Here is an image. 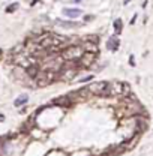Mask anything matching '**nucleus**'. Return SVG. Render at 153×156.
Returning a JSON list of instances; mask_svg holds the SVG:
<instances>
[{
	"label": "nucleus",
	"instance_id": "obj_15",
	"mask_svg": "<svg viewBox=\"0 0 153 156\" xmlns=\"http://www.w3.org/2000/svg\"><path fill=\"white\" fill-rule=\"evenodd\" d=\"M17 8H18V3H12V5H9V6L6 8V12H14Z\"/></svg>",
	"mask_w": 153,
	"mask_h": 156
},
{
	"label": "nucleus",
	"instance_id": "obj_17",
	"mask_svg": "<svg viewBox=\"0 0 153 156\" xmlns=\"http://www.w3.org/2000/svg\"><path fill=\"white\" fill-rule=\"evenodd\" d=\"M93 18H95L93 15H86V17H84V18H83V20H84V21H92V20H93Z\"/></svg>",
	"mask_w": 153,
	"mask_h": 156
},
{
	"label": "nucleus",
	"instance_id": "obj_9",
	"mask_svg": "<svg viewBox=\"0 0 153 156\" xmlns=\"http://www.w3.org/2000/svg\"><path fill=\"white\" fill-rule=\"evenodd\" d=\"M41 71H42V69H41V66H39V63H38V65H32L30 68H27V69H26V72H27V75H29V77H30V78H33V80H35V78H36V77H38V74H39V72H41Z\"/></svg>",
	"mask_w": 153,
	"mask_h": 156
},
{
	"label": "nucleus",
	"instance_id": "obj_11",
	"mask_svg": "<svg viewBox=\"0 0 153 156\" xmlns=\"http://www.w3.org/2000/svg\"><path fill=\"white\" fill-rule=\"evenodd\" d=\"M29 102V96L27 95H21V96H18L15 101H14V105L18 108V107H23V105H26Z\"/></svg>",
	"mask_w": 153,
	"mask_h": 156
},
{
	"label": "nucleus",
	"instance_id": "obj_18",
	"mask_svg": "<svg viewBox=\"0 0 153 156\" xmlns=\"http://www.w3.org/2000/svg\"><path fill=\"white\" fill-rule=\"evenodd\" d=\"M135 20H137V15H134V18L131 20V24H134V23H135Z\"/></svg>",
	"mask_w": 153,
	"mask_h": 156
},
{
	"label": "nucleus",
	"instance_id": "obj_20",
	"mask_svg": "<svg viewBox=\"0 0 153 156\" xmlns=\"http://www.w3.org/2000/svg\"><path fill=\"white\" fill-rule=\"evenodd\" d=\"M38 2H39V0H33V2H32V5H36Z\"/></svg>",
	"mask_w": 153,
	"mask_h": 156
},
{
	"label": "nucleus",
	"instance_id": "obj_12",
	"mask_svg": "<svg viewBox=\"0 0 153 156\" xmlns=\"http://www.w3.org/2000/svg\"><path fill=\"white\" fill-rule=\"evenodd\" d=\"M113 27H114L116 35H120V33H122V30H123V21H122L120 18L114 20V23H113Z\"/></svg>",
	"mask_w": 153,
	"mask_h": 156
},
{
	"label": "nucleus",
	"instance_id": "obj_21",
	"mask_svg": "<svg viewBox=\"0 0 153 156\" xmlns=\"http://www.w3.org/2000/svg\"><path fill=\"white\" fill-rule=\"evenodd\" d=\"M3 119H5V117L2 116V114H0V122H2V120H3Z\"/></svg>",
	"mask_w": 153,
	"mask_h": 156
},
{
	"label": "nucleus",
	"instance_id": "obj_10",
	"mask_svg": "<svg viewBox=\"0 0 153 156\" xmlns=\"http://www.w3.org/2000/svg\"><path fill=\"white\" fill-rule=\"evenodd\" d=\"M57 24H60V27H65V29H76L81 26L76 21H65V20H57Z\"/></svg>",
	"mask_w": 153,
	"mask_h": 156
},
{
	"label": "nucleus",
	"instance_id": "obj_13",
	"mask_svg": "<svg viewBox=\"0 0 153 156\" xmlns=\"http://www.w3.org/2000/svg\"><path fill=\"white\" fill-rule=\"evenodd\" d=\"M83 41H89V42H95V44H99V36L98 35H87L84 36Z\"/></svg>",
	"mask_w": 153,
	"mask_h": 156
},
{
	"label": "nucleus",
	"instance_id": "obj_7",
	"mask_svg": "<svg viewBox=\"0 0 153 156\" xmlns=\"http://www.w3.org/2000/svg\"><path fill=\"white\" fill-rule=\"evenodd\" d=\"M62 12H63V15H65L66 18H72V20L78 18V17L83 14V11L78 9V8H65Z\"/></svg>",
	"mask_w": 153,
	"mask_h": 156
},
{
	"label": "nucleus",
	"instance_id": "obj_3",
	"mask_svg": "<svg viewBox=\"0 0 153 156\" xmlns=\"http://www.w3.org/2000/svg\"><path fill=\"white\" fill-rule=\"evenodd\" d=\"M86 87L93 96L105 98L107 96V89H108V81H92Z\"/></svg>",
	"mask_w": 153,
	"mask_h": 156
},
{
	"label": "nucleus",
	"instance_id": "obj_2",
	"mask_svg": "<svg viewBox=\"0 0 153 156\" xmlns=\"http://www.w3.org/2000/svg\"><path fill=\"white\" fill-rule=\"evenodd\" d=\"M84 50L81 45H69L66 47L63 51H62V57L65 60H69V62H78L80 58L84 56Z\"/></svg>",
	"mask_w": 153,
	"mask_h": 156
},
{
	"label": "nucleus",
	"instance_id": "obj_4",
	"mask_svg": "<svg viewBox=\"0 0 153 156\" xmlns=\"http://www.w3.org/2000/svg\"><path fill=\"white\" fill-rule=\"evenodd\" d=\"M98 62V54H93V53H84V56L76 62L78 68L80 69H92Z\"/></svg>",
	"mask_w": 153,
	"mask_h": 156
},
{
	"label": "nucleus",
	"instance_id": "obj_8",
	"mask_svg": "<svg viewBox=\"0 0 153 156\" xmlns=\"http://www.w3.org/2000/svg\"><path fill=\"white\" fill-rule=\"evenodd\" d=\"M119 47H120V39L117 38V36H110L108 41H107V50H110V51H113L116 53L117 50H119Z\"/></svg>",
	"mask_w": 153,
	"mask_h": 156
},
{
	"label": "nucleus",
	"instance_id": "obj_19",
	"mask_svg": "<svg viewBox=\"0 0 153 156\" xmlns=\"http://www.w3.org/2000/svg\"><path fill=\"white\" fill-rule=\"evenodd\" d=\"M72 2H74V3H81L83 0H72Z\"/></svg>",
	"mask_w": 153,
	"mask_h": 156
},
{
	"label": "nucleus",
	"instance_id": "obj_22",
	"mask_svg": "<svg viewBox=\"0 0 153 156\" xmlns=\"http://www.w3.org/2000/svg\"><path fill=\"white\" fill-rule=\"evenodd\" d=\"M0 56H2V50H0Z\"/></svg>",
	"mask_w": 153,
	"mask_h": 156
},
{
	"label": "nucleus",
	"instance_id": "obj_5",
	"mask_svg": "<svg viewBox=\"0 0 153 156\" xmlns=\"http://www.w3.org/2000/svg\"><path fill=\"white\" fill-rule=\"evenodd\" d=\"M51 104H53V105H57V107H63V108H69V107H72V105L75 104V101L69 96V95H65V96L54 98V99L51 101Z\"/></svg>",
	"mask_w": 153,
	"mask_h": 156
},
{
	"label": "nucleus",
	"instance_id": "obj_16",
	"mask_svg": "<svg viewBox=\"0 0 153 156\" xmlns=\"http://www.w3.org/2000/svg\"><path fill=\"white\" fill-rule=\"evenodd\" d=\"M129 65H131V66H135V58L132 54H131V57H129Z\"/></svg>",
	"mask_w": 153,
	"mask_h": 156
},
{
	"label": "nucleus",
	"instance_id": "obj_6",
	"mask_svg": "<svg viewBox=\"0 0 153 156\" xmlns=\"http://www.w3.org/2000/svg\"><path fill=\"white\" fill-rule=\"evenodd\" d=\"M81 47L86 53H93V54H98L99 56V44H95V42H89V41H83L81 42Z\"/></svg>",
	"mask_w": 153,
	"mask_h": 156
},
{
	"label": "nucleus",
	"instance_id": "obj_14",
	"mask_svg": "<svg viewBox=\"0 0 153 156\" xmlns=\"http://www.w3.org/2000/svg\"><path fill=\"white\" fill-rule=\"evenodd\" d=\"M92 80H95V74H90V75H86V77L78 78V83L84 84V83H89V81H92Z\"/></svg>",
	"mask_w": 153,
	"mask_h": 156
},
{
	"label": "nucleus",
	"instance_id": "obj_1",
	"mask_svg": "<svg viewBox=\"0 0 153 156\" xmlns=\"http://www.w3.org/2000/svg\"><path fill=\"white\" fill-rule=\"evenodd\" d=\"M35 81H36V86L42 89V87H47V86L59 81V74L54 71H41L38 77L35 78Z\"/></svg>",
	"mask_w": 153,
	"mask_h": 156
}]
</instances>
